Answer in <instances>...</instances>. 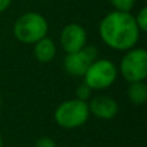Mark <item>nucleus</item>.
<instances>
[{
    "instance_id": "f257e3e1",
    "label": "nucleus",
    "mask_w": 147,
    "mask_h": 147,
    "mask_svg": "<svg viewBox=\"0 0 147 147\" xmlns=\"http://www.w3.org/2000/svg\"><path fill=\"white\" fill-rule=\"evenodd\" d=\"M141 31L130 12L109 13L99 23V36L109 48L115 51H129L137 45Z\"/></svg>"
},
{
    "instance_id": "f03ea898",
    "label": "nucleus",
    "mask_w": 147,
    "mask_h": 147,
    "mask_svg": "<svg viewBox=\"0 0 147 147\" xmlns=\"http://www.w3.org/2000/svg\"><path fill=\"white\" fill-rule=\"evenodd\" d=\"M16 39L23 44H35L48 34V22L39 13L28 12L17 18L13 26Z\"/></svg>"
},
{
    "instance_id": "7ed1b4c3",
    "label": "nucleus",
    "mask_w": 147,
    "mask_h": 147,
    "mask_svg": "<svg viewBox=\"0 0 147 147\" xmlns=\"http://www.w3.org/2000/svg\"><path fill=\"white\" fill-rule=\"evenodd\" d=\"M89 112L88 102L78 98L67 99L57 106L54 111V120L57 125L63 129H76L88 121Z\"/></svg>"
},
{
    "instance_id": "20e7f679",
    "label": "nucleus",
    "mask_w": 147,
    "mask_h": 147,
    "mask_svg": "<svg viewBox=\"0 0 147 147\" xmlns=\"http://www.w3.org/2000/svg\"><path fill=\"white\" fill-rule=\"evenodd\" d=\"M117 69L110 59H96L84 74V83L92 90H105L116 81Z\"/></svg>"
},
{
    "instance_id": "39448f33",
    "label": "nucleus",
    "mask_w": 147,
    "mask_h": 147,
    "mask_svg": "<svg viewBox=\"0 0 147 147\" xmlns=\"http://www.w3.org/2000/svg\"><path fill=\"white\" fill-rule=\"evenodd\" d=\"M119 71L128 83L145 81L147 76V52L143 48L125 51L120 61Z\"/></svg>"
},
{
    "instance_id": "423d86ee",
    "label": "nucleus",
    "mask_w": 147,
    "mask_h": 147,
    "mask_svg": "<svg viewBox=\"0 0 147 147\" xmlns=\"http://www.w3.org/2000/svg\"><path fill=\"white\" fill-rule=\"evenodd\" d=\"M98 56L97 48L92 45H85L83 49L74 53H67L63 59V67L71 76H84L92 62L96 61Z\"/></svg>"
},
{
    "instance_id": "0eeeda50",
    "label": "nucleus",
    "mask_w": 147,
    "mask_h": 147,
    "mask_svg": "<svg viewBox=\"0 0 147 147\" xmlns=\"http://www.w3.org/2000/svg\"><path fill=\"white\" fill-rule=\"evenodd\" d=\"M61 47L66 53H74L86 45V31L79 23H70L65 26L59 36Z\"/></svg>"
},
{
    "instance_id": "6e6552de",
    "label": "nucleus",
    "mask_w": 147,
    "mask_h": 147,
    "mask_svg": "<svg viewBox=\"0 0 147 147\" xmlns=\"http://www.w3.org/2000/svg\"><path fill=\"white\" fill-rule=\"evenodd\" d=\"M89 112L101 120H112L119 112V103L110 96H96L88 103Z\"/></svg>"
},
{
    "instance_id": "1a4fd4ad",
    "label": "nucleus",
    "mask_w": 147,
    "mask_h": 147,
    "mask_svg": "<svg viewBox=\"0 0 147 147\" xmlns=\"http://www.w3.org/2000/svg\"><path fill=\"white\" fill-rule=\"evenodd\" d=\"M57 48L51 38H43L34 44V56L41 63H48L56 57Z\"/></svg>"
},
{
    "instance_id": "9d476101",
    "label": "nucleus",
    "mask_w": 147,
    "mask_h": 147,
    "mask_svg": "<svg viewBox=\"0 0 147 147\" xmlns=\"http://www.w3.org/2000/svg\"><path fill=\"white\" fill-rule=\"evenodd\" d=\"M128 98L136 106L143 105L147 99V86L145 81H136V83H129L128 86Z\"/></svg>"
},
{
    "instance_id": "9b49d317",
    "label": "nucleus",
    "mask_w": 147,
    "mask_h": 147,
    "mask_svg": "<svg viewBox=\"0 0 147 147\" xmlns=\"http://www.w3.org/2000/svg\"><path fill=\"white\" fill-rule=\"evenodd\" d=\"M110 1L117 12H130L134 7L136 0H110Z\"/></svg>"
},
{
    "instance_id": "f8f14e48",
    "label": "nucleus",
    "mask_w": 147,
    "mask_h": 147,
    "mask_svg": "<svg viewBox=\"0 0 147 147\" xmlns=\"http://www.w3.org/2000/svg\"><path fill=\"white\" fill-rule=\"evenodd\" d=\"M134 18H136V23H137L140 31L141 32H146L147 31V8L143 7L138 12L137 17H134Z\"/></svg>"
},
{
    "instance_id": "ddd939ff",
    "label": "nucleus",
    "mask_w": 147,
    "mask_h": 147,
    "mask_svg": "<svg viewBox=\"0 0 147 147\" xmlns=\"http://www.w3.org/2000/svg\"><path fill=\"white\" fill-rule=\"evenodd\" d=\"M92 92H93V90H92V89L89 88L85 83H83V84H80V85L76 88L75 94H76V98H78V99H81V101H85L86 102L89 98H90Z\"/></svg>"
},
{
    "instance_id": "4468645a",
    "label": "nucleus",
    "mask_w": 147,
    "mask_h": 147,
    "mask_svg": "<svg viewBox=\"0 0 147 147\" xmlns=\"http://www.w3.org/2000/svg\"><path fill=\"white\" fill-rule=\"evenodd\" d=\"M35 147H57V143L51 137H41L35 142Z\"/></svg>"
},
{
    "instance_id": "2eb2a0df",
    "label": "nucleus",
    "mask_w": 147,
    "mask_h": 147,
    "mask_svg": "<svg viewBox=\"0 0 147 147\" xmlns=\"http://www.w3.org/2000/svg\"><path fill=\"white\" fill-rule=\"evenodd\" d=\"M12 0H0V13H3L10 5Z\"/></svg>"
},
{
    "instance_id": "dca6fc26",
    "label": "nucleus",
    "mask_w": 147,
    "mask_h": 147,
    "mask_svg": "<svg viewBox=\"0 0 147 147\" xmlns=\"http://www.w3.org/2000/svg\"><path fill=\"white\" fill-rule=\"evenodd\" d=\"M0 147H3V138H1V134H0Z\"/></svg>"
},
{
    "instance_id": "f3484780",
    "label": "nucleus",
    "mask_w": 147,
    "mask_h": 147,
    "mask_svg": "<svg viewBox=\"0 0 147 147\" xmlns=\"http://www.w3.org/2000/svg\"><path fill=\"white\" fill-rule=\"evenodd\" d=\"M1 102H3V99H1V94H0V107H1Z\"/></svg>"
}]
</instances>
